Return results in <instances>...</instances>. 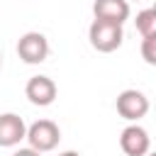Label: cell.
Here are the masks:
<instances>
[{
	"mask_svg": "<svg viewBox=\"0 0 156 156\" xmlns=\"http://www.w3.org/2000/svg\"><path fill=\"white\" fill-rule=\"evenodd\" d=\"M58 156H83V154H78V151H61Z\"/></svg>",
	"mask_w": 156,
	"mask_h": 156,
	"instance_id": "7c38bea8",
	"label": "cell"
},
{
	"mask_svg": "<svg viewBox=\"0 0 156 156\" xmlns=\"http://www.w3.org/2000/svg\"><path fill=\"white\" fill-rule=\"evenodd\" d=\"M119 149L127 156H146L151 151V136H149V132L141 124L132 122L119 134Z\"/></svg>",
	"mask_w": 156,
	"mask_h": 156,
	"instance_id": "5b68a950",
	"label": "cell"
},
{
	"mask_svg": "<svg viewBox=\"0 0 156 156\" xmlns=\"http://www.w3.org/2000/svg\"><path fill=\"white\" fill-rule=\"evenodd\" d=\"M27 144L39 151V154H46V151H54L61 141V129L56 122L51 119H37L27 127V134H24Z\"/></svg>",
	"mask_w": 156,
	"mask_h": 156,
	"instance_id": "7a4b0ae2",
	"label": "cell"
},
{
	"mask_svg": "<svg viewBox=\"0 0 156 156\" xmlns=\"http://www.w3.org/2000/svg\"><path fill=\"white\" fill-rule=\"evenodd\" d=\"M88 41L100 54H112L124 41V24L107 22V20H93L88 27Z\"/></svg>",
	"mask_w": 156,
	"mask_h": 156,
	"instance_id": "6da1fadb",
	"label": "cell"
},
{
	"mask_svg": "<svg viewBox=\"0 0 156 156\" xmlns=\"http://www.w3.org/2000/svg\"><path fill=\"white\" fill-rule=\"evenodd\" d=\"M146 156H154V154H151V151H149V154H146Z\"/></svg>",
	"mask_w": 156,
	"mask_h": 156,
	"instance_id": "5bb4252c",
	"label": "cell"
},
{
	"mask_svg": "<svg viewBox=\"0 0 156 156\" xmlns=\"http://www.w3.org/2000/svg\"><path fill=\"white\" fill-rule=\"evenodd\" d=\"M12 156H41L39 151H34L32 146H24V149H15L12 151Z\"/></svg>",
	"mask_w": 156,
	"mask_h": 156,
	"instance_id": "8fae6325",
	"label": "cell"
},
{
	"mask_svg": "<svg viewBox=\"0 0 156 156\" xmlns=\"http://www.w3.org/2000/svg\"><path fill=\"white\" fill-rule=\"evenodd\" d=\"M115 107H117V115L124 117L127 122H139L141 117L149 115V107H151V105H149L146 93H141V90H136V88H127V90H122V93L117 95Z\"/></svg>",
	"mask_w": 156,
	"mask_h": 156,
	"instance_id": "3957f363",
	"label": "cell"
},
{
	"mask_svg": "<svg viewBox=\"0 0 156 156\" xmlns=\"http://www.w3.org/2000/svg\"><path fill=\"white\" fill-rule=\"evenodd\" d=\"M17 56L29 66L44 63L49 58V39L41 32H24L17 39Z\"/></svg>",
	"mask_w": 156,
	"mask_h": 156,
	"instance_id": "277c9868",
	"label": "cell"
},
{
	"mask_svg": "<svg viewBox=\"0 0 156 156\" xmlns=\"http://www.w3.org/2000/svg\"><path fill=\"white\" fill-rule=\"evenodd\" d=\"M24 95H27V100H29L32 105H37V107H49V105L56 100L58 88H56L54 78H49V76H32V78L27 80V85H24Z\"/></svg>",
	"mask_w": 156,
	"mask_h": 156,
	"instance_id": "8992f818",
	"label": "cell"
},
{
	"mask_svg": "<svg viewBox=\"0 0 156 156\" xmlns=\"http://www.w3.org/2000/svg\"><path fill=\"white\" fill-rule=\"evenodd\" d=\"M24 134H27V124L17 112H2L0 115V149L20 146Z\"/></svg>",
	"mask_w": 156,
	"mask_h": 156,
	"instance_id": "52a82bcc",
	"label": "cell"
},
{
	"mask_svg": "<svg viewBox=\"0 0 156 156\" xmlns=\"http://www.w3.org/2000/svg\"><path fill=\"white\" fill-rule=\"evenodd\" d=\"M0 66H2V54H0Z\"/></svg>",
	"mask_w": 156,
	"mask_h": 156,
	"instance_id": "4fadbf2b",
	"label": "cell"
},
{
	"mask_svg": "<svg viewBox=\"0 0 156 156\" xmlns=\"http://www.w3.org/2000/svg\"><path fill=\"white\" fill-rule=\"evenodd\" d=\"M136 32L141 37H151L156 34V7H146L141 12H136Z\"/></svg>",
	"mask_w": 156,
	"mask_h": 156,
	"instance_id": "9c48e42d",
	"label": "cell"
},
{
	"mask_svg": "<svg viewBox=\"0 0 156 156\" xmlns=\"http://www.w3.org/2000/svg\"><path fill=\"white\" fill-rule=\"evenodd\" d=\"M132 15L129 0H95L93 2V17L95 20H107V22H117L124 24Z\"/></svg>",
	"mask_w": 156,
	"mask_h": 156,
	"instance_id": "ba28073f",
	"label": "cell"
},
{
	"mask_svg": "<svg viewBox=\"0 0 156 156\" xmlns=\"http://www.w3.org/2000/svg\"><path fill=\"white\" fill-rule=\"evenodd\" d=\"M136 2H139V0H136Z\"/></svg>",
	"mask_w": 156,
	"mask_h": 156,
	"instance_id": "9a60e30c",
	"label": "cell"
},
{
	"mask_svg": "<svg viewBox=\"0 0 156 156\" xmlns=\"http://www.w3.org/2000/svg\"><path fill=\"white\" fill-rule=\"evenodd\" d=\"M141 56L149 66H156V34L141 37Z\"/></svg>",
	"mask_w": 156,
	"mask_h": 156,
	"instance_id": "30bf717a",
	"label": "cell"
}]
</instances>
